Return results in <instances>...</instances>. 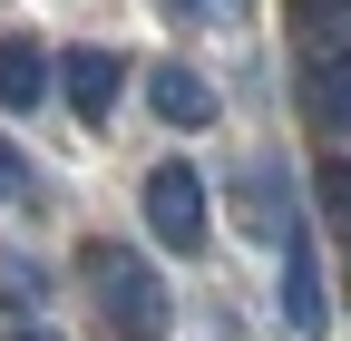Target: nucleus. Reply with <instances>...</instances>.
Here are the masks:
<instances>
[{
	"label": "nucleus",
	"instance_id": "nucleus-11",
	"mask_svg": "<svg viewBox=\"0 0 351 341\" xmlns=\"http://www.w3.org/2000/svg\"><path fill=\"white\" fill-rule=\"evenodd\" d=\"M166 10H186V20H195V10H205V0H166Z\"/></svg>",
	"mask_w": 351,
	"mask_h": 341
},
{
	"label": "nucleus",
	"instance_id": "nucleus-6",
	"mask_svg": "<svg viewBox=\"0 0 351 341\" xmlns=\"http://www.w3.org/2000/svg\"><path fill=\"white\" fill-rule=\"evenodd\" d=\"M147 108H156V127H215V88L195 68H147Z\"/></svg>",
	"mask_w": 351,
	"mask_h": 341
},
{
	"label": "nucleus",
	"instance_id": "nucleus-4",
	"mask_svg": "<svg viewBox=\"0 0 351 341\" xmlns=\"http://www.w3.org/2000/svg\"><path fill=\"white\" fill-rule=\"evenodd\" d=\"M117 88H127V59H117V49H69V59H59V98H69L88 127L117 108Z\"/></svg>",
	"mask_w": 351,
	"mask_h": 341
},
{
	"label": "nucleus",
	"instance_id": "nucleus-8",
	"mask_svg": "<svg viewBox=\"0 0 351 341\" xmlns=\"http://www.w3.org/2000/svg\"><path fill=\"white\" fill-rule=\"evenodd\" d=\"M302 49H351V0H302Z\"/></svg>",
	"mask_w": 351,
	"mask_h": 341
},
{
	"label": "nucleus",
	"instance_id": "nucleus-2",
	"mask_svg": "<svg viewBox=\"0 0 351 341\" xmlns=\"http://www.w3.org/2000/svg\"><path fill=\"white\" fill-rule=\"evenodd\" d=\"M147 234L166 253H205V176H195L186 156L147 166Z\"/></svg>",
	"mask_w": 351,
	"mask_h": 341
},
{
	"label": "nucleus",
	"instance_id": "nucleus-3",
	"mask_svg": "<svg viewBox=\"0 0 351 341\" xmlns=\"http://www.w3.org/2000/svg\"><path fill=\"white\" fill-rule=\"evenodd\" d=\"M283 322L302 331V341H322V322H332V303H322V264H313V234H283Z\"/></svg>",
	"mask_w": 351,
	"mask_h": 341
},
{
	"label": "nucleus",
	"instance_id": "nucleus-1",
	"mask_svg": "<svg viewBox=\"0 0 351 341\" xmlns=\"http://www.w3.org/2000/svg\"><path fill=\"white\" fill-rule=\"evenodd\" d=\"M88 292H98V312H108L117 341H166V283L147 273V253L88 244Z\"/></svg>",
	"mask_w": 351,
	"mask_h": 341
},
{
	"label": "nucleus",
	"instance_id": "nucleus-5",
	"mask_svg": "<svg viewBox=\"0 0 351 341\" xmlns=\"http://www.w3.org/2000/svg\"><path fill=\"white\" fill-rule=\"evenodd\" d=\"M39 98H49V49H39V39L29 29H0V108H39Z\"/></svg>",
	"mask_w": 351,
	"mask_h": 341
},
{
	"label": "nucleus",
	"instance_id": "nucleus-10",
	"mask_svg": "<svg viewBox=\"0 0 351 341\" xmlns=\"http://www.w3.org/2000/svg\"><path fill=\"white\" fill-rule=\"evenodd\" d=\"M29 186V166H20V147H0V195H20Z\"/></svg>",
	"mask_w": 351,
	"mask_h": 341
},
{
	"label": "nucleus",
	"instance_id": "nucleus-12",
	"mask_svg": "<svg viewBox=\"0 0 351 341\" xmlns=\"http://www.w3.org/2000/svg\"><path fill=\"white\" fill-rule=\"evenodd\" d=\"M29 341H59V331H29Z\"/></svg>",
	"mask_w": 351,
	"mask_h": 341
},
{
	"label": "nucleus",
	"instance_id": "nucleus-9",
	"mask_svg": "<svg viewBox=\"0 0 351 341\" xmlns=\"http://www.w3.org/2000/svg\"><path fill=\"white\" fill-rule=\"evenodd\" d=\"M313 195H322V225L351 234V156H322V186H313Z\"/></svg>",
	"mask_w": 351,
	"mask_h": 341
},
{
	"label": "nucleus",
	"instance_id": "nucleus-7",
	"mask_svg": "<svg viewBox=\"0 0 351 341\" xmlns=\"http://www.w3.org/2000/svg\"><path fill=\"white\" fill-rule=\"evenodd\" d=\"M302 108H313L322 127H351V49H322V59H313V88H302Z\"/></svg>",
	"mask_w": 351,
	"mask_h": 341
}]
</instances>
